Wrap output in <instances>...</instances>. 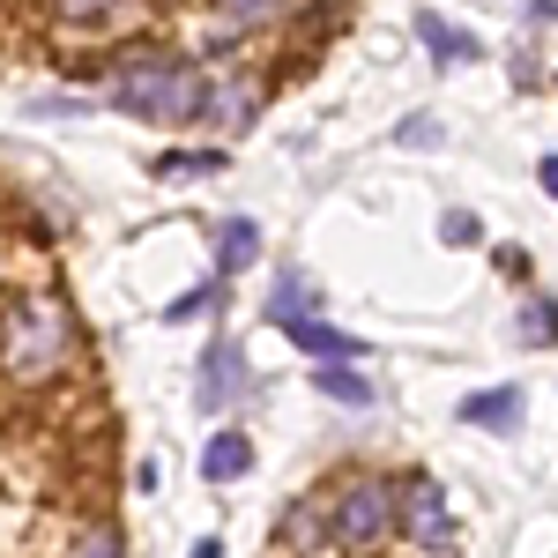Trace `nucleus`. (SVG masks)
<instances>
[{
	"label": "nucleus",
	"instance_id": "1",
	"mask_svg": "<svg viewBox=\"0 0 558 558\" xmlns=\"http://www.w3.org/2000/svg\"><path fill=\"white\" fill-rule=\"evenodd\" d=\"M75 357H83V328H75V313L60 291H31V299H15L0 313V380L8 387H52L75 373Z\"/></svg>",
	"mask_w": 558,
	"mask_h": 558
},
{
	"label": "nucleus",
	"instance_id": "2",
	"mask_svg": "<svg viewBox=\"0 0 558 558\" xmlns=\"http://www.w3.org/2000/svg\"><path fill=\"white\" fill-rule=\"evenodd\" d=\"M209 75L172 52V45H142L134 60H120V75H112V105L134 112V120H172V128H194V120H209Z\"/></svg>",
	"mask_w": 558,
	"mask_h": 558
},
{
	"label": "nucleus",
	"instance_id": "3",
	"mask_svg": "<svg viewBox=\"0 0 558 558\" xmlns=\"http://www.w3.org/2000/svg\"><path fill=\"white\" fill-rule=\"evenodd\" d=\"M328 521H336V544L373 551L387 529H402V484H387V476H350L343 492H336V507H328Z\"/></svg>",
	"mask_w": 558,
	"mask_h": 558
},
{
	"label": "nucleus",
	"instance_id": "4",
	"mask_svg": "<svg viewBox=\"0 0 558 558\" xmlns=\"http://www.w3.org/2000/svg\"><path fill=\"white\" fill-rule=\"evenodd\" d=\"M246 387H254V365H246V343H231V336H216L202 350V365H194V410H231V402H246Z\"/></svg>",
	"mask_w": 558,
	"mask_h": 558
},
{
	"label": "nucleus",
	"instance_id": "5",
	"mask_svg": "<svg viewBox=\"0 0 558 558\" xmlns=\"http://www.w3.org/2000/svg\"><path fill=\"white\" fill-rule=\"evenodd\" d=\"M402 536H410L417 551H432V558L454 551V521H447V499H439V484H432L425 470L402 484Z\"/></svg>",
	"mask_w": 558,
	"mask_h": 558
},
{
	"label": "nucleus",
	"instance_id": "6",
	"mask_svg": "<svg viewBox=\"0 0 558 558\" xmlns=\"http://www.w3.org/2000/svg\"><path fill=\"white\" fill-rule=\"evenodd\" d=\"M521 417H529V395H521V387H484V395L462 402V425H470V432H499V439H514Z\"/></svg>",
	"mask_w": 558,
	"mask_h": 558
},
{
	"label": "nucleus",
	"instance_id": "7",
	"mask_svg": "<svg viewBox=\"0 0 558 558\" xmlns=\"http://www.w3.org/2000/svg\"><path fill=\"white\" fill-rule=\"evenodd\" d=\"M260 97H268V83H254V75H223V83L209 89V120L223 134H246L260 120Z\"/></svg>",
	"mask_w": 558,
	"mask_h": 558
},
{
	"label": "nucleus",
	"instance_id": "8",
	"mask_svg": "<svg viewBox=\"0 0 558 558\" xmlns=\"http://www.w3.org/2000/svg\"><path fill=\"white\" fill-rule=\"evenodd\" d=\"M417 38H425L432 68H470V60H484V38L476 31H462V23H447V15H417Z\"/></svg>",
	"mask_w": 558,
	"mask_h": 558
},
{
	"label": "nucleus",
	"instance_id": "9",
	"mask_svg": "<svg viewBox=\"0 0 558 558\" xmlns=\"http://www.w3.org/2000/svg\"><path fill=\"white\" fill-rule=\"evenodd\" d=\"M268 320H283V328L320 320V283H313L305 268H283V276H276V291H268Z\"/></svg>",
	"mask_w": 558,
	"mask_h": 558
},
{
	"label": "nucleus",
	"instance_id": "10",
	"mask_svg": "<svg viewBox=\"0 0 558 558\" xmlns=\"http://www.w3.org/2000/svg\"><path fill=\"white\" fill-rule=\"evenodd\" d=\"M260 260V223L254 216H223L216 223V276H239Z\"/></svg>",
	"mask_w": 558,
	"mask_h": 558
},
{
	"label": "nucleus",
	"instance_id": "11",
	"mask_svg": "<svg viewBox=\"0 0 558 558\" xmlns=\"http://www.w3.org/2000/svg\"><path fill=\"white\" fill-rule=\"evenodd\" d=\"M128 15H142V0H52V23L68 31H120Z\"/></svg>",
	"mask_w": 558,
	"mask_h": 558
},
{
	"label": "nucleus",
	"instance_id": "12",
	"mask_svg": "<svg viewBox=\"0 0 558 558\" xmlns=\"http://www.w3.org/2000/svg\"><path fill=\"white\" fill-rule=\"evenodd\" d=\"M291 343H299L313 365H350V357H365V343L343 336V328H328V320H299V328H291Z\"/></svg>",
	"mask_w": 558,
	"mask_h": 558
},
{
	"label": "nucleus",
	"instance_id": "13",
	"mask_svg": "<svg viewBox=\"0 0 558 558\" xmlns=\"http://www.w3.org/2000/svg\"><path fill=\"white\" fill-rule=\"evenodd\" d=\"M246 470H254V439L246 432H216L209 447H202V476L209 484H239Z\"/></svg>",
	"mask_w": 558,
	"mask_h": 558
},
{
	"label": "nucleus",
	"instance_id": "14",
	"mask_svg": "<svg viewBox=\"0 0 558 558\" xmlns=\"http://www.w3.org/2000/svg\"><path fill=\"white\" fill-rule=\"evenodd\" d=\"M313 387H320L328 402H343V410H373V402H380V395H373V380H365L357 365H320V373H313Z\"/></svg>",
	"mask_w": 558,
	"mask_h": 558
},
{
	"label": "nucleus",
	"instance_id": "15",
	"mask_svg": "<svg viewBox=\"0 0 558 558\" xmlns=\"http://www.w3.org/2000/svg\"><path fill=\"white\" fill-rule=\"evenodd\" d=\"M328 536H336V521H328L320 499H299V507L283 514V544H299V551H320Z\"/></svg>",
	"mask_w": 558,
	"mask_h": 558
},
{
	"label": "nucleus",
	"instance_id": "16",
	"mask_svg": "<svg viewBox=\"0 0 558 558\" xmlns=\"http://www.w3.org/2000/svg\"><path fill=\"white\" fill-rule=\"evenodd\" d=\"M216 172H231L223 149H165L157 157V179H216Z\"/></svg>",
	"mask_w": 558,
	"mask_h": 558
},
{
	"label": "nucleus",
	"instance_id": "17",
	"mask_svg": "<svg viewBox=\"0 0 558 558\" xmlns=\"http://www.w3.org/2000/svg\"><path fill=\"white\" fill-rule=\"evenodd\" d=\"M521 343H536V350L558 343V299H544V291L521 299Z\"/></svg>",
	"mask_w": 558,
	"mask_h": 558
},
{
	"label": "nucleus",
	"instance_id": "18",
	"mask_svg": "<svg viewBox=\"0 0 558 558\" xmlns=\"http://www.w3.org/2000/svg\"><path fill=\"white\" fill-rule=\"evenodd\" d=\"M216 8V23L223 31H260V23H276L283 15V0H209Z\"/></svg>",
	"mask_w": 558,
	"mask_h": 558
},
{
	"label": "nucleus",
	"instance_id": "19",
	"mask_svg": "<svg viewBox=\"0 0 558 558\" xmlns=\"http://www.w3.org/2000/svg\"><path fill=\"white\" fill-rule=\"evenodd\" d=\"M68 558H128V536H120L112 521H89L83 536L68 544Z\"/></svg>",
	"mask_w": 558,
	"mask_h": 558
},
{
	"label": "nucleus",
	"instance_id": "20",
	"mask_svg": "<svg viewBox=\"0 0 558 558\" xmlns=\"http://www.w3.org/2000/svg\"><path fill=\"white\" fill-rule=\"evenodd\" d=\"M216 299H223V283H202V291H186V299L165 305V320H172V328H179V320H202V313H209Z\"/></svg>",
	"mask_w": 558,
	"mask_h": 558
},
{
	"label": "nucleus",
	"instance_id": "21",
	"mask_svg": "<svg viewBox=\"0 0 558 558\" xmlns=\"http://www.w3.org/2000/svg\"><path fill=\"white\" fill-rule=\"evenodd\" d=\"M439 239H447V246H476V239H484V223H476L470 209H447V216H439Z\"/></svg>",
	"mask_w": 558,
	"mask_h": 558
},
{
	"label": "nucleus",
	"instance_id": "22",
	"mask_svg": "<svg viewBox=\"0 0 558 558\" xmlns=\"http://www.w3.org/2000/svg\"><path fill=\"white\" fill-rule=\"evenodd\" d=\"M395 142H410V149H417V142H439V120H402V128H395Z\"/></svg>",
	"mask_w": 558,
	"mask_h": 558
},
{
	"label": "nucleus",
	"instance_id": "23",
	"mask_svg": "<svg viewBox=\"0 0 558 558\" xmlns=\"http://www.w3.org/2000/svg\"><path fill=\"white\" fill-rule=\"evenodd\" d=\"M536 186H544V194H551V202H558V149H551V157H544V165H536Z\"/></svg>",
	"mask_w": 558,
	"mask_h": 558
}]
</instances>
